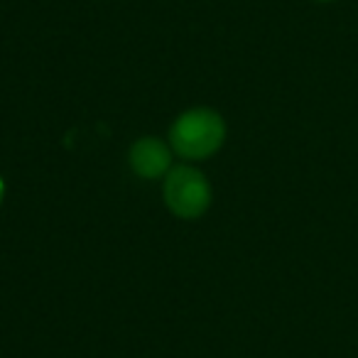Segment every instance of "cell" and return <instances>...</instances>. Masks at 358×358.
I'll return each mask as SVG.
<instances>
[{"mask_svg": "<svg viewBox=\"0 0 358 358\" xmlns=\"http://www.w3.org/2000/svg\"><path fill=\"white\" fill-rule=\"evenodd\" d=\"M226 123L211 108H192L169 128V148L185 159H206L224 145Z\"/></svg>", "mask_w": 358, "mask_h": 358, "instance_id": "obj_1", "label": "cell"}, {"mask_svg": "<svg viewBox=\"0 0 358 358\" xmlns=\"http://www.w3.org/2000/svg\"><path fill=\"white\" fill-rule=\"evenodd\" d=\"M164 201L179 219H199L211 204L209 179L189 164H179L169 169L164 179Z\"/></svg>", "mask_w": 358, "mask_h": 358, "instance_id": "obj_2", "label": "cell"}, {"mask_svg": "<svg viewBox=\"0 0 358 358\" xmlns=\"http://www.w3.org/2000/svg\"><path fill=\"white\" fill-rule=\"evenodd\" d=\"M172 164V148L157 138H140L130 148V167L138 177L157 179L169 172Z\"/></svg>", "mask_w": 358, "mask_h": 358, "instance_id": "obj_3", "label": "cell"}, {"mask_svg": "<svg viewBox=\"0 0 358 358\" xmlns=\"http://www.w3.org/2000/svg\"><path fill=\"white\" fill-rule=\"evenodd\" d=\"M0 199H3V185H0Z\"/></svg>", "mask_w": 358, "mask_h": 358, "instance_id": "obj_4", "label": "cell"}]
</instances>
